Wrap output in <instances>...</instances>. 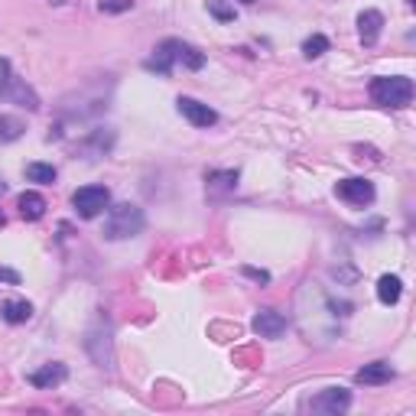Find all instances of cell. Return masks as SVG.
<instances>
[{
  "label": "cell",
  "instance_id": "obj_1",
  "mask_svg": "<svg viewBox=\"0 0 416 416\" xmlns=\"http://www.w3.org/2000/svg\"><path fill=\"white\" fill-rule=\"evenodd\" d=\"M111 85L101 92V82H88L85 88H78V92L65 94L59 104V114L65 124H78V121H92V117L104 114L111 108Z\"/></svg>",
  "mask_w": 416,
  "mask_h": 416
},
{
  "label": "cell",
  "instance_id": "obj_2",
  "mask_svg": "<svg viewBox=\"0 0 416 416\" xmlns=\"http://www.w3.org/2000/svg\"><path fill=\"white\" fill-rule=\"evenodd\" d=\"M143 228H147V215L140 205H133V202L108 205V218H104V238L108 241H131Z\"/></svg>",
  "mask_w": 416,
  "mask_h": 416
},
{
  "label": "cell",
  "instance_id": "obj_3",
  "mask_svg": "<svg viewBox=\"0 0 416 416\" xmlns=\"http://www.w3.org/2000/svg\"><path fill=\"white\" fill-rule=\"evenodd\" d=\"M371 98L381 108H407L413 101V78L407 75H378L371 82Z\"/></svg>",
  "mask_w": 416,
  "mask_h": 416
},
{
  "label": "cell",
  "instance_id": "obj_4",
  "mask_svg": "<svg viewBox=\"0 0 416 416\" xmlns=\"http://www.w3.org/2000/svg\"><path fill=\"white\" fill-rule=\"evenodd\" d=\"M85 348L101 371H114V339H111V322L104 312H101V316L94 319V325L88 329Z\"/></svg>",
  "mask_w": 416,
  "mask_h": 416
},
{
  "label": "cell",
  "instance_id": "obj_5",
  "mask_svg": "<svg viewBox=\"0 0 416 416\" xmlns=\"http://www.w3.org/2000/svg\"><path fill=\"white\" fill-rule=\"evenodd\" d=\"M0 98L10 104H20L26 111H39V94L26 85L23 78L10 72V59H0Z\"/></svg>",
  "mask_w": 416,
  "mask_h": 416
},
{
  "label": "cell",
  "instance_id": "obj_6",
  "mask_svg": "<svg viewBox=\"0 0 416 416\" xmlns=\"http://www.w3.org/2000/svg\"><path fill=\"white\" fill-rule=\"evenodd\" d=\"M108 205H111V189L108 185H82V189L72 195V208H75V215L85 218V221L98 218Z\"/></svg>",
  "mask_w": 416,
  "mask_h": 416
},
{
  "label": "cell",
  "instance_id": "obj_7",
  "mask_svg": "<svg viewBox=\"0 0 416 416\" xmlns=\"http://www.w3.org/2000/svg\"><path fill=\"white\" fill-rule=\"evenodd\" d=\"M335 195H339L341 202H348L351 208H364L374 202V185H371L368 179H341V182L335 185Z\"/></svg>",
  "mask_w": 416,
  "mask_h": 416
},
{
  "label": "cell",
  "instance_id": "obj_8",
  "mask_svg": "<svg viewBox=\"0 0 416 416\" xmlns=\"http://www.w3.org/2000/svg\"><path fill=\"white\" fill-rule=\"evenodd\" d=\"M309 407L316 410V413L339 416V413H345V410L351 407V390H345V387H325L319 397H312Z\"/></svg>",
  "mask_w": 416,
  "mask_h": 416
},
{
  "label": "cell",
  "instance_id": "obj_9",
  "mask_svg": "<svg viewBox=\"0 0 416 416\" xmlns=\"http://www.w3.org/2000/svg\"><path fill=\"white\" fill-rule=\"evenodd\" d=\"M114 140H117V133L111 131V127H94V131H88V137L78 143V153L88 156V160L108 156L111 150H114Z\"/></svg>",
  "mask_w": 416,
  "mask_h": 416
},
{
  "label": "cell",
  "instance_id": "obj_10",
  "mask_svg": "<svg viewBox=\"0 0 416 416\" xmlns=\"http://www.w3.org/2000/svg\"><path fill=\"white\" fill-rule=\"evenodd\" d=\"M179 43H182V39H163L143 65H147L150 72H156V75H170L173 62H176V55H179Z\"/></svg>",
  "mask_w": 416,
  "mask_h": 416
},
{
  "label": "cell",
  "instance_id": "obj_11",
  "mask_svg": "<svg viewBox=\"0 0 416 416\" xmlns=\"http://www.w3.org/2000/svg\"><path fill=\"white\" fill-rule=\"evenodd\" d=\"M176 108L192 127H212V124L218 121V114L208 108V104H202V101H195V98H185V94L176 101Z\"/></svg>",
  "mask_w": 416,
  "mask_h": 416
},
{
  "label": "cell",
  "instance_id": "obj_12",
  "mask_svg": "<svg viewBox=\"0 0 416 416\" xmlns=\"http://www.w3.org/2000/svg\"><path fill=\"white\" fill-rule=\"evenodd\" d=\"M251 329H254L261 339H280L286 332V316L277 312V309H261L254 316V322H251Z\"/></svg>",
  "mask_w": 416,
  "mask_h": 416
},
{
  "label": "cell",
  "instance_id": "obj_13",
  "mask_svg": "<svg viewBox=\"0 0 416 416\" xmlns=\"http://www.w3.org/2000/svg\"><path fill=\"white\" fill-rule=\"evenodd\" d=\"M65 378H69V368H65L62 361H49V364H43V368L33 371L30 384L39 387V390H53V387H59Z\"/></svg>",
  "mask_w": 416,
  "mask_h": 416
},
{
  "label": "cell",
  "instance_id": "obj_14",
  "mask_svg": "<svg viewBox=\"0 0 416 416\" xmlns=\"http://www.w3.org/2000/svg\"><path fill=\"white\" fill-rule=\"evenodd\" d=\"M238 179H241L238 170H212V173H205V189L212 199H218V195L234 192V189H238Z\"/></svg>",
  "mask_w": 416,
  "mask_h": 416
},
{
  "label": "cell",
  "instance_id": "obj_15",
  "mask_svg": "<svg viewBox=\"0 0 416 416\" xmlns=\"http://www.w3.org/2000/svg\"><path fill=\"white\" fill-rule=\"evenodd\" d=\"M381 30H384V13H381V10H364V13H358V36H361L364 46H374L381 39Z\"/></svg>",
  "mask_w": 416,
  "mask_h": 416
},
{
  "label": "cell",
  "instance_id": "obj_16",
  "mask_svg": "<svg viewBox=\"0 0 416 416\" xmlns=\"http://www.w3.org/2000/svg\"><path fill=\"white\" fill-rule=\"evenodd\" d=\"M355 381H358V384H364V387L390 384V381H393V368L387 361H371V364H364V368L358 371Z\"/></svg>",
  "mask_w": 416,
  "mask_h": 416
},
{
  "label": "cell",
  "instance_id": "obj_17",
  "mask_svg": "<svg viewBox=\"0 0 416 416\" xmlns=\"http://www.w3.org/2000/svg\"><path fill=\"white\" fill-rule=\"evenodd\" d=\"M16 208H20V218L23 221H39V218L46 215V199L39 192H23L20 199H16Z\"/></svg>",
  "mask_w": 416,
  "mask_h": 416
},
{
  "label": "cell",
  "instance_id": "obj_18",
  "mask_svg": "<svg viewBox=\"0 0 416 416\" xmlns=\"http://www.w3.org/2000/svg\"><path fill=\"white\" fill-rule=\"evenodd\" d=\"M0 316H4V322H10V325H23L33 319V306L26 300H7L4 306H0Z\"/></svg>",
  "mask_w": 416,
  "mask_h": 416
},
{
  "label": "cell",
  "instance_id": "obj_19",
  "mask_svg": "<svg viewBox=\"0 0 416 416\" xmlns=\"http://www.w3.org/2000/svg\"><path fill=\"white\" fill-rule=\"evenodd\" d=\"M400 293H403L400 277H393V273H384V277L378 280V300L384 302V306H397V302H400Z\"/></svg>",
  "mask_w": 416,
  "mask_h": 416
},
{
  "label": "cell",
  "instance_id": "obj_20",
  "mask_svg": "<svg viewBox=\"0 0 416 416\" xmlns=\"http://www.w3.org/2000/svg\"><path fill=\"white\" fill-rule=\"evenodd\" d=\"M23 131H26V124L20 117L0 114V143H13V140L23 137Z\"/></svg>",
  "mask_w": 416,
  "mask_h": 416
},
{
  "label": "cell",
  "instance_id": "obj_21",
  "mask_svg": "<svg viewBox=\"0 0 416 416\" xmlns=\"http://www.w3.org/2000/svg\"><path fill=\"white\" fill-rule=\"evenodd\" d=\"M55 176H59V173H55L53 163H30V166H26V179H30V182L53 185V182H55Z\"/></svg>",
  "mask_w": 416,
  "mask_h": 416
},
{
  "label": "cell",
  "instance_id": "obj_22",
  "mask_svg": "<svg viewBox=\"0 0 416 416\" xmlns=\"http://www.w3.org/2000/svg\"><path fill=\"white\" fill-rule=\"evenodd\" d=\"M176 62H182L185 69L199 72L202 65H205V55H202L195 46H189V43H179V55H176Z\"/></svg>",
  "mask_w": 416,
  "mask_h": 416
},
{
  "label": "cell",
  "instance_id": "obj_23",
  "mask_svg": "<svg viewBox=\"0 0 416 416\" xmlns=\"http://www.w3.org/2000/svg\"><path fill=\"white\" fill-rule=\"evenodd\" d=\"M322 53H329V39H325L322 33H312V36L302 43V55H306V59H319Z\"/></svg>",
  "mask_w": 416,
  "mask_h": 416
},
{
  "label": "cell",
  "instance_id": "obj_24",
  "mask_svg": "<svg viewBox=\"0 0 416 416\" xmlns=\"http://www.w3.org/2000/svg\"><path fill=\"white\" fill-rule=\"evenodd\" d=\"M208 13L215 16L218 23H234V7L228 0H208Z\"/></svg>",
  "mask_w": 416,
  "mask_h": 416
},
{
  "label": "cell",
  "instance_id": "obj_25",
  "mask_svg": "<svg viewBox=\"0 0 416 416\" xmlns=\"http://www.w3.org/2000/svg\"><path fill=\"white\" fill-rule=\"evenodd\" d=\"M98 10L101 13H127V10H133V0H101Z\"/></svg>",
  "mask_w": 416,
  "mask_h": 416
},
{
  "label": "cell",
  "instance_id": "obj_26",
  "mask_svg": "<svg viewBox=\"0 0 416 416\" xmlns=\"http://www.w3.org/2000/svg\"><path fill=\"white\" fill-rule=\"evenodd\" d=\"M244 273L251 280H257V283H270V273L267 270H257V267H244Z\"/></svg>",
  "mask_w": 416,
  "mask_h": 416
},
{
  "label": "cell",
  "instance_id": "obj_27",
  "mask_svg": "<svg viewBox=\"0 0 416 416\" xmlns=\"http://www.w3.org/2000/svg\"><path fill=\"white\" fill-rule=\"evenodd\" d=\"M4 192H7V182H4V179H0V195H4Z\"/></svg>",
  "mask_w": 416,
  "mask_h": 416
},
{
  "label": "cell",
  "instance_id": "obj_28",
  "mask_svg": "<svg viewBox=\"0 0 416 416\" xmlns=\"http://www.w3.org/2000/svg\"><path fill=\"white\" fill-rule=\"evenodd\" d=\"M241 4H244V7H251V4H257V0H241Z\"/></svg>",
  "mask_w": 416,
  "mask_h": 416
},
{
  "label": "cell",
  "instance_id": "obj_29",
  "mask_svg": "<svg viewBox=\"0 0 416 416\" xmlns=\"http://www.w3.org/2000/svg\"><path fill=\"white\" fill-rule=\"evenodd\" d=\"M4 221H7V218H4V212H0V228H4Z\"/></svg>",
  "mask_w": 416,
  "mask_h": 416
}]
</instances>
